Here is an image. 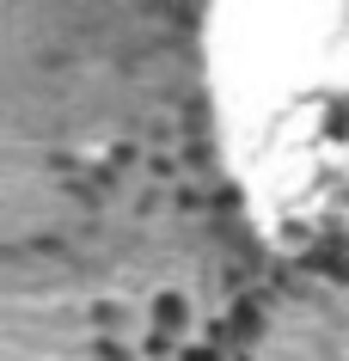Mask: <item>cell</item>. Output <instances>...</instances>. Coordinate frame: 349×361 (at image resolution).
<instances>
[{
  "label": "cell",
  "mask_w": 349,
  "mask_h": 361,
  "mask_svg": "<svg viewBox=\"0 0 349 361\" xmlns=\"http://www.w3.org/2000/svg\"><path fill=\"white\" fill-rule=\"evenodd\" d=\"M147 319H154L159 337H184L196 324V300H184V288H159L154 300H147Z\"/></svg>",
  "instance_id": "obj_1"
},
{
  "label": "cell",
  "mask_w": 349,
  "mask_h": 361,
  "mask_svg": "<svg viewBox=\"0 0 349 361\" xmlns=\"http://www.w3.org/2000/svg\"><path fill=\"white\" fill-rule=\"evenodd\" d=\"M178 361H221V349H214V343H184Z\"/></svg>",
  "instance_id": "obj_2"
}]
</instances>
